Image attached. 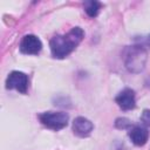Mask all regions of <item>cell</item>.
Wrapping results in <instances>:
<instances>
[{
	"mask_svg": "<svg viewBox=\"0 0 150 150\" xmlns=\"http://www.w3.org/2000/svg\"><path fill=\"white\" fill-rule=\"evenodd\" d=\"M83 36L84 32L80 27L71 28L67 34L53 36L49 42L52 55L55 59H63L68 56L80 45Z\"/></svg>",
	"mask_w": 150,
	"mask_h": 150,
	"instance_id": "1",
	"label": "cell"
},
{
	"mask_svg": "<svg viewBox=\"0 0 150 150\" xmlns=\"http://www.w3.org/2000/svg\"><path fill=\"white\" fill-rule=\"evenodd\" d=\"M39 120L45 127L53 130H60L68 124L69 116L63 111H46L39 115Z\"/></svg>",
	"mask_w": 150,
	"mask_h": 150,
	"instance_id": "3",
	"label": "cell"
},
{
	"mask_svg": "<svg viewBox=\"0 0 150 150\" xmlns=\"http://www.w3.org/2000/svg\"><path fill=\"white\" fill-rule=\"evenodd\" d=\"M122 57H123L125 68L130 73L138 74L145 68L148 53L144 47L139 45H132L124 48Z\"/></svg>",
	"mask_w": 150,
	"mask_h": 150,
	"instance_id": "2",
	"label": "cell"
},
{
	"mask_svg": "<svg viewBox=\"0 0 150 150\" xmlns=\"http://www.w3.org/2000/svg\"><path fill=\"white\" fill-rule=\"evenodd\" d=\"M131 142L135 144V145H144L148 141V137H149V132H148V129L145 127H142V125H134L129 129V132H128Z\"/></svg>",
	"mask_w": 150,
	"mask_h": 150,
	"instance_id": "8",
	"label": "cell"
},
{
	"mask_svg": "<svg viewBox=\"0 0 150 150\" xmlns=\"http://www.w3.org/2000/svg\"><path fill=\"white\" fill-rule=\"evenodd\" d=\"M116 103L118 104V107L123 110H131L135 108L136 105V100H135V91L130 88H124L123 90H121L116 98H115Z\"/></svg>",
	"mask_w": 150,
	"mask_h": 150,
	"instance_id": "6",
	"label": "cell"
},
{
	"mask_svg": "<svg viewBox=\"0 0 150 150\" xmlns=\"http://www.w3.org/2000/svg\"><path fill=\"white\" fill-rule=\"evenodd\" d=\"M94 125L93 123L84 117H76L73 122V131L79 137H87L93 131Z\"/></svg>",
	"mask_w": 150,
	"mask_h": 150,
	"instance_id": "7",
	"label": "cell"
},
{
	"mask_svg": "<svg viewBox=\"0 0 150 150\" xmlns=\"http://www.w3.org/2000/svg\"><path fill=\"white\" fill-rule=\"evenodd\" d=\"M141 121L145 124V125H149L150 127V110H143L142 112V116H141Z\"/></svg>",
	"mask_w": 150,
	"mask_h": 150,
	"instance_id": "12",
	"label": "cell"
},
{
	"mask_svg": "<svg viewBox=\"0 0 150 150\" xmlns=\"http://www.w3.org/2000/svg\"><path fill=\"white\" fill-rule=\"evenodd\" d=\"M41 49H42V43L40 39L33 34L25 35L20 42V50L23 54L35 55V54H39Z\"/></svg>",
	"mask_w": 150,
	"mask_h": 150,
	"instance_id": "5",
	"label": "cell"
},
{
	"mask_svg": "<svg viewBox=\"0 0 150 150\" xmlns=\"http://www.w3.org/2000/svg\"><path fill=\"white\" fill-rule=\"evenodd\" d=\"M83 6H84L86 13H87L88 16H90V18H95V16L98 14L100 9H101V4H100L98 1H94V0H91V1H86V2L83 4Z\"/></svg>",
	"mask_w": 150,
	"mask_h": 150,
	"instance_id": "9",
	"label": "cell"
},
{
	"mask_svg": "<svg viewBox=\"0 0 150 150\" xmlns=\"http://www.w3.org/2000/svg\"><path fill=\"white\" fill-rule=\"evenodd\" d=\"M6 88L26 94L28 90V76L22 71H12L6 80Z\"/></svg>",
	"mask_w": 150,
	"mask_h": 150,
	"instance_id": "4",
	"label": "cell"
},
{
	"mask_svg": "<svg viewBox=\"0 0 150 150\" xmlns=\"http://www.w3.org/2000/svg\"><path fill=\"white\" fill-rule=\"evenodd\" d=\"M135 45H139L144 48L150 47V34L145 36H136L135 38Z\"/></svg>",
	"mask_w": 150,
	"mask_h": 150,
	"instance_id": "10",
	"label": "cell"
},
{
	"mask_svg": "<svg viewBox=\"0 0 150 150\" xmlns=\"http://www.w3.org/2000/svg\"><path fill=\"white\" fill-rule=\"evenodd\" d=\"M115 125H116V128H118V129H127V128H129V127L131 125V122H130L128 118L122 117V118H117V120L115 121Z\"/></svg>",
	"mask_w": 150,
	"mask_h": 150,
	"instance_id": "11",
	"label": "cell"
}]
</instances>
